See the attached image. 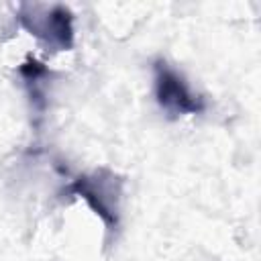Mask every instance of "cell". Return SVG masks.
I'll return each mask as SVG.
<instances>
[{"instance_id": "2", "label": "cell", "mask_w": 261, "mask_h": 261, "mask_svg": "<svg viewBox=\"0 0 261 261\" xmlns=\"http://www.w3.org/2000/svg\"><path fill=\"white\" fill-rule=\"evenodd\" d=\"M67 194H75L84 198L90 208L104 220L108 230H114L118 224V200H120V179L106 171L98 169L92 175L77 177L69 188Z\"/></svg>"}, {"instance_id": "3", "label": "cell", "mask_w": 261, "mask_h": 261, "mask_svg": "<svg viewBox=\"0 0 261 261\" xmlns=\"http://www.w3.org/2000/svg\"><path fill=\"white\" fill-rule=\"evenodd\" d=\"M20 24L35 37L43 39L47 45L57 51L69 49L73 45V14L67 6L55 4L43 12V16H35L33 12H18Z\"/></svg>"}, {"instance_id": "1", "label": "cell", "mask_w": 261, "mask_h": 261, "mask_svg": "<svg viewBox=\"0 0 261 261\" xmlns=\"http://www.w3.org/2000/svg\"><path fill=\"white\" fill-rule=\"evenodd\" d=\"M155 98L161 110L175 118L184 114H200L206 108V100L192 92L181 73H177L167 61H155Z\"/></svg>"}]
</instances>
